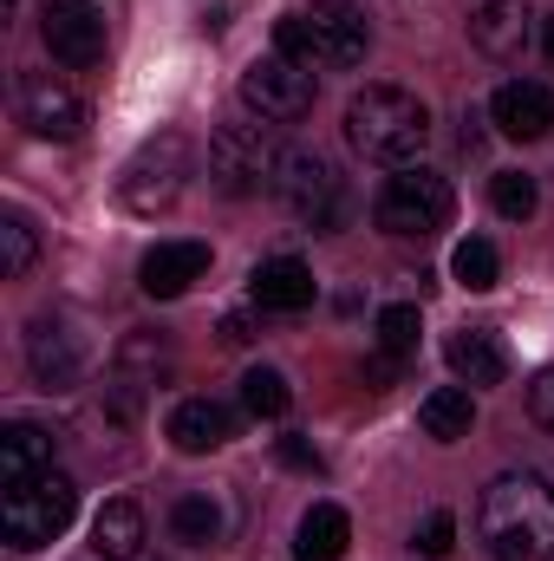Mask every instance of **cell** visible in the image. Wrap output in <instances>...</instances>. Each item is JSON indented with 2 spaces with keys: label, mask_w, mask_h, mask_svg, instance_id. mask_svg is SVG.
<instances>
[{
  "label": "cell",
  "mask_w": 554,
  "mask_h": 561,
  "mask_svg": "<svg viewBox=\"0 0 554 561\" xmlns=\"http://www.w3.org/2000/svg\"><path fill=\"white\" fill-rule=\"evenodd\" d=\"M489 561H554V483L542 470H503L476 503Z\"/></svg>",
  "instance_id": "6da1fadb"
},
{
  "label": "cell",
  "mask_w": 554,
  "mask_h": 561,
  "mask_svg": "<svg viewBox=\"0 0 554 561\" xmlns=\"http://www.w3.org/2000/svg\"><path fill=\"white\" fill-rule=\"evenodd\" d=\"M275 53L300 59V66H359L372 53V20L359 0H300L275 20Z\"/></svg>",
  "instance_id": "7a4b0ae2"
},
{
  "label": "cell",
  "mask_w": 554,
  "mask_h": 561,
  "mask_svg": "<svg viewBox=\"0 0 554 561\" xmlns=\"http://www.w3.org/2000/svg\"><path fill=\"white\" fill-rule=\"evenodd\" d=\"M346 144L366 157V163H392L405 170L417 150L430 144V105L405 92V85H366L353 105H346Z\"/></svg>",
  "instance_id": "3957f363"
},
{
  "label": "cell",
  "mask_w": 554,
  "mask_h": 561,
  "mask_svg": "<svg viewBox=\"0 0 554 561\" xmlns=\"http://www.w3.org/2000/svg\"><path fill=\"white\" fill-rule=\"evenodd\" d=\"M79 516V483L59 477V470H39L26 483H7L0 496V542L13 556H39L46 542H59Z\"/></svg>",
  "instance_id": "277c9868"
},
{
  "label": "cell",
  "mask_w": 554,
  "mask_h": 561,
  "mask_svg": "<svg viewBox=\"0 0 554 561\" xmlns=\"http://www.w3.org/2000/svg\"><path fill=\"white\" fill-rule=\"evenodd\" d=\"M189 176H196V150L183 131H157V138H143L131 157H125V170H118V203L131 209V216H163L183 190H189Z\"/></svg>",
  "instance_id": "5b68a950"
},
{
  "label": "cell",
  "mask_w": 554,
  "mask_h": 561,
  "mask_svg": "<svg viewBox=\"0 0 554 561\" xmlns=\"http://www.w3.org/2000/svg\"><path fill=\"white\" fill-rule=\"evenodd\" d=\"M450 216H457V190H450V176H437L424 163H405L399 176H385V190L372 203V222L399 242H424V236L450 229Z\"/></svg>",
  "instance_id": "8992f818"
},
{
  "label": "cell",
  "mask_w": 554,
  "mask_h": 561,
  "mask_svg": "<svg viewBox=\"0 0 554 561\" xmlns=\"http://www.w3.org/2000/svg\"><path fill=\"white\" fill-rule=\"evenodd\" d=\"M280 163H287V150L262 125H216V138H209V183L222 196H262V190H275Z\"/></svg>",
  "instance_id": "52a82bcc"
},
{
  "label": "cell",
  "mask_w": 554,
  "mask_h": 561,
  "mask_svg": "<svg viewBox=\"0 0 554 561\" xmlns=\"http://www.w3.org/2000/svg\"><path fill=\"white\" fill-rule=\"evenodd\" d=\"M275 190H280V203H287L307 229L339 236V222H346V183H339V170H333L320 150H287Z\"/></svg>",
  "instance_id": "ba28073f"
},
{
  "label": "cell",
  "mask_w": 554,
  "mask_h": 561,
  "mask_svg": "<svg viewBox=\"0 0 554 561\" xmlns=\"http://www.w3.org/2000/svg\"><path fill=\"white\" fill-rule=\"evenodd\" d=\"M313 66H300V59H287V53H268V59H255L249 72H242V105L249 112H262V118H275V125H293V118H307L313 112Z\"/></svg>",
  "instance_id": "9c48e42d"
},
{
  "label": "cell",
  "mask_w": 554,
  "mask_h": 561,
  "mask_svg": "<svg viewBox=\"0 0 554 561\" xmlns=\"http://www.w3.org/2000/svg\"><path fill=\"white\" fill-rule=\"evenodd\" d=\"M39 33H46V53H53L59 66H72V72H85V66L105 59V20H99V7H85V0H46Z\"/></svg>",
  "instance_id": "30bf717a"
},
{
  "label": "cell",
  "mask_w": 554,
  "mask_h": 561,
  "mask_svg": "<svg viewBox=\"0 0 554 561\" xmlns=\"http://www.w3.org/2000/svg\"><path fill=\"white\" fill-rule=\"evenodd\" d=\"M26 366H33V379H39L46 392H72L79 373H85V340L72 333V320L39 313V320L26 327Z\"/></svg>",
  "instance_id": "8fae6325"
},
{
  "label": "cell",
  "mask_w": 554,
  "mask_h": 561,
  "mask_svg": "<svg viewBox=\"0 0 554 561\" xmlns=\"http://www.w3.org/2000/svg\"><path fill=\"white\" fill-rule=\"evenodd\" d=\"M20 118H26L33 138H53V144H72L85 131L79 92H72L66 79H53V72H26V79H20Z\"/></svg>",
  "instance_id": "7c38bea8"
},
{
  "label": "cell",
  "mask_w": 554,
  "mask_h": 561,
  "mask_svg": "<svg viewBox=\"0 0 554 561\" xmlns=\"http://www.w3.org/2000/svg\"><path fill=\"white\" fill-rule=\"evenodd\" d=\"M489 125L503 131V138L516 144H535L554 131V92L542 79H509V85H496V99H489Z\"/></svg>",
  "instance_id": "4fadbf2b"
},
{
  "label": "cell",
  "mask_w": 554,
  "mask_h": 561,
  "mask_svg": "<svg viewBox=\"0 0 554 561\" xmlns=\"http://www.w3.org/2000/svg\"><path fill=\"white\" fill-rule=\"evenodd\" d=\"M209 275V242H157L138 262V287L150 300H176Z\"/></svg>",
  "instance_id": "5bb4252c"
},
{
  "label": "cell",
  "mask_w": 554,
  "mask_h": 561,
  "mask_svg": "<svg viewBox=\"0 0 554 561\" xmlns=\"http://www.w3.org/2000/svg\"><path fill=\"white\" fill-rule=\"evenodd\" d=\"M443 359H450V373H457L463 386H503V379H509V346H503L496 327H463V333H450Z\"/></svg>",
  "instance_id": "9a60e30c"
},
{
  "label": "cell",
  "mask_w": 554,
  "mask_h": 561,
  "mask_svg": "<svg viewBox=\"0 0 554 561\" xmlns=\"http://www.w3.org/2000/svg\"><path fill=\"white\" fill-rule=\"evenodd\" d=\"M249 300L262 313H300V307H313V268L300 255H268L249 275Z\"/></svg>",
  "instance_id": "2e32d148"
},
{
  "label": "cell",
  "mask_w": 554,
  "mask_h": 561,
  "mask_svg": "<svg viewBox=\"0 0 554 561\" xmlns=\"http://www.w3.org/2000/svg\"><path fill=\"white\" fill-rule=\"evenodd\" d=\"M470 39L483 59H522L529 46V0H483L470 20Z\"/></svg>",
  "instance_id": "e0dca14e"
},
{
  "label": "cell",
  "mask_w": 554,
  "mask_h": 561,
  "mask_svg": "<svg viewBox=\"0 0 554 561\" xmlns=\"http://www.w3.org/2000/svg\"><path fill=\"white\" fill-rule=\"evenodd\" d=\"M229 437H235V412H229V405H216V399H183V405L170 412V444H176V450H189V457L222 450Z\"/></svg>",
  "instance_id": "ac0fdd59"
},
{
  "label": "cell",
  "mask_w": 554,
  "mask_h": 561,
  "mask_svg": "<svg viewBox=\"0 0 554 561\" xmlns=\"http://www.w3.org/2000/svg\"><path fill=\"white\" fill-rule=\"evenodd\" d=\"M143 542H150V529H143V510L131 496H112L92 516V549H99V561H143Z\"/></svg>",
  "instance_id": "d6986e66"
},
{
  "label": "cell",
  "mask_w": 554,
  "mask_h": 561,
  "mask_svg": "<svg viewBox=\"0 0 554 561\" xmlns=\"http://www.w3.org/2000/svg\"><path fill=\"white\" fill-rule=\"evenodd\" d=\"M170 536H176L183 549H216V542L229 536V510H222V496H209V490L176 496V503H170Z\"/></svg>",
  "instance_id": "ffe728a7"
},
{
  "label": "cell",
  "mask_w": 554,
  "mask_h": 561,
  "mask_svg": "<svg viewBox=\"0 0 554 561\" xmlns=\"http://www.w3.org/2000/svg\"><path fill=\"white\" fill-rule=\"evenodd\" d=\"M353 542V516L339 503H313L293 529V561H339Z\"/></svg>",
  "instance_id": "44dd1931"
},
{
  "label": "cell",
  "mask_w": 554,
  "mask_h": 561,
  "mask_svg": "<svg viewBox=\"0 0 554 561\" xmlns=\"http://www.w3.org/2000/svg\"><path fill=\"white\" fill-rule=\"evenodd\" d=\"M39 470H53V431L13 419L0 431V483H26V477H39Z\"/></svg>",
  "instance_id": "7402d4cb"
},
{
  "label": "cell",
  "mask_w": 554,
  "mask_h": 561,
  "mask_svg": "<svg viewBox=\"0 0 554 561\" xmlns=\"http://www.w3.org/2000/svg\"><path fill=\"white\" fill-rule=\"evenodd\" d=\"M417 424H424V437H437V444L470 437V424H476V399H470V386H437V392H424Z\"/></svg>",
  "instance_id": "603a6c76"
},
{
  "label": "cell",
  "mask_w": 554,
  "mask_h": 561,
  "mask_svg": "<svg viewBox=\"0 0 554 561\" xmlns=\"http://www.w3.org/2000/svg\"><path fill=\"white\" fill-rule=\"evenodd\" d=\"M450 275L463 280L470 294H489V287L503 280V255H496V242H489V236H470V242H457V255H450Z\"/></svg>",
  "instance_id": "cb8c5ba5"
},
{
  "label": "cell",
  "mask_w": 554,
  "mask_h": 561,
  "mask_svg": "<svg viewBox=\"0 0 554 561\" xmlns=\"http://www.w3.org/2000/svg\"><path fill=\"white\" fill-rule=\"evenodd\" d=\"M489 203H496L503 222H529V216L542 209V190H535L529 170H496V176H489Z\"/></svg>",
  "instance_id": "d4e9b609"
},
{
  "label": "cell",
  "mask_w": 554,
  "mask_h": 561,
  "mask_svg": "<svg viewBox=\"0 0 554 561\" xmlns=\"http://www.w3.org/2000/svg\"><path fill=\"white\" fill-rule=\"evenodd\" d=\"M33 262H39V236H33V222L20 209H7L0 216V275L20 280V275H33Z\"/></svg>",
  "instance_id": "484cf974"
},
{
  "label": "cell",
  "mask_w": 554,
  "mask_h": 561,
  "mask_svg": "<svg viewBox=\"0 0 554 561\" xmlns=\"http://www.w3.org/2000/svg\"><path fill=\"white\" fill-rule=\"evenodd\" d=\"M293 405V392H287V379H280L275 366H249L242 373V412L249 419H280Z\"/></svg>",
  "instance_id": "4316f807"
},
{
  "label": "cell",
  "mask_w": 554,
  "mask_h": 561,
  "mask_svg": "<svg viewBox=\"0 0 554 561\" xmlns=\"http://www.w3.org/2000/svg\"><path fill=\"white\" fill-rule=\"evenodd\" d=\"M379 353H392V359H412L417 353V333H424V320H417V307L412 300H399V307H385L379 313Z\"/></svg>",
  "instance_id": "83f0119b"
},
{
  "label": "cell",
  "mask_w": 554,
  "mask_h": 561,
  "mask_svg": "<svg viewBox=\"0 0 554 561\" xmlns=\"http://www.w3.org/2000/svg\"><path fill=\"white\" fill-rule=\"evenodd\" d=\"M412 549L430 556V561H443L450 549H457V516H450V510H430V516L412 529Z\"/></svg>",
  "instance_id": "f1b7e54d"
},
{
  "label": "cell",
  "mask_w": 554,
  "mask_h": 561,
  "mask_svg": "<svg viewBox=\"0 0 554 561\" xmlns=\"http://www.w3.org/2000/svg\"><path fill=\"white\" fill-rule=\"evenodd\" d=\"M529 419L542 424V431H554V366H542L529 379Z\"/></svg>",
  "instance_id": "f546056e"
},
{
  "label": "cell",
  "mask_w": 554,
  "mask_h": 561,
  "mask_svg": "<svg viewBox=\"0 0 554 561\" xmlns=\"http://www.w3.org/2000/svg\"><path fill=\"white\" fill-rule=\"evenodd\" d=\"M275 457L287 463V470H313V477L326 470V457L313 450V437H280V444H275Z\"/></svg>",
  "instance_id": "4dcf8cb0"
},
{
  "label": "cell",
  "mask_w": 554,
  "mask_h": 561,
  "mask_svg": "<svg viewBox=\"0 0 554 561\" xmlns=\"http://www.w3.org/2000/svg\"><path fill=\"white\" fill-rule=\"evenodd\" d=\"M222 340H235V346H242V340H249V320H242V313H229V320H222Z\"/></svg>",
  "instance_id": "1f68e13d"
},
{
  "label": "cell",
  "mask_w": 554,
  "mask_h": 561,
  "mask_svg": "<svg viewBox=\"0 0 554 561\" xmlns=\"http://www.w3.org/2000/svg\"><path fill=\"white\" fill-rule=\"evenodd\" d=\"M542 46H549V66H554V13L542 20Z\"/></svg>",
  "instance_id": "d6a6232c"
}]
</instances>
